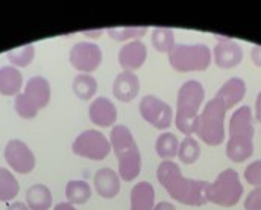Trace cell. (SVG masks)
I'll return each instance as SVG.
<instances>
[{"label": "cell", "instance_id": "cell-1", "mask_svg": "<svg viewBox=\"0 0 261 210\" xmlns=\"http://www.w3.org/2000/svg\"><path fill=\"white\" fill-rule=\"evenodd\" d=\"M156 177L160 184L169 192V195L181 204L199 207L206 203V191L210 183L186 178L175 161L163 160L158 166Z\"/></svg>", "mask_w": 261, "mask_h": 210}, {"label": "cell", "instance_id": "cell-2", "mask_svg": "<svg viewBox=\"0 0 261 210\" xmlns=\"http://www.w3.org/2000/svg\"><path fill=\"white\" fill-rule=\"evenodd\" d=\"M254 124L252 111L248 105L234 111L229 121V139L226 143V155L236 163L248 160L254 154Z\"/></svg>", "mask_w": 261, "mask_h": 210}, {"label": "cell", "instance_id": "cell-3", "mask_svg": "<svg viewBox=\"0 0 261 210\" xmlns=\"http://www.w3.org/2000/svg\"><path fill=\"white\" fill-rule=\"evenodd\" d=\"M110 143L119 160V177L125 181L135 180L141 171V154L129 128L126 125L113 127Z\"/></svg>", "mask_w": 261, "mask_h": 210}, {"label": "cell", "instance_id": "cell-4", "mask_svg": "<svg viewBox=\"0 0 261 210\" xmlns=\"http://www.w3.org/2000/svg\"><path fill=\"white\" fill-rule=\"evenodd\" d=\"M205 98V90L203 85L190 79L184 82L178 91L176 98V127L181 133L187 136H192L195 133L196 122L199 119V110Z\"/></svg>", "mask_w": 261, "mask_h": 210}, {"label": "cell", "instance_id": "cell-5", "mask_svg": "<svg viewBox=\"0 0 261 210\" xmlns=\"http://www.w3.org/2000/svg\"><path fill=\"white\" fill-rule=\"evenodd\" d=\"M226 107L217 98H213L199 114L195 133L203 143L217 146L225 142V116Z\"/></svg>", "mask_w": 261, "mask_h": 210}, {"label": "cell", "instance_id": "cell-6", "mask_svg": "<svg viewBox=\"0 0 261 210\" xmlns=\"http://www.w3.org/2000/svg\"><path fill=\"white\" fill-rule=\"evenodd\" d=\"M50 102V84L43 76H32L26 82L24 91L18 93L14 101L15 111L23 119L37 118L38 111Z\"/></svg>", "mask_w": 261, "mask_h": 210}, {"label": "cell", "instance_id": "cell-7", "mask_svg": "<svg viewBox=\"0 0 261 210\" xmlns=\"http://www.w3.org/2000/svg\"><path fill=\"white\" fill-rule=\"evenodd\" d=\"M243 195V184L240 183V177L234 169L222 171L216 181L210 183L206 191V201L222 206L232 207L236 206Z\"/></svg>", "mask_w": 261, "mask_h": 210}, {"label": "cell", "instance_id": "cell-8", "mask_svg": "<svg viewBox=\"0 0 261 210\" xmlns=\"http://www.w3.org/2000/svg\"><path fill=\"white\" fill-rule=\"evenodd\" d=\"M169 63L176 72H202L211 64V52L205 44H175Z\"/></svg>", "mask_w": 261, "mask_h": 210}, {"label": "cell", "instance_id": "cell-9", "mask_svg": "<svg viewBox=\"0 0 261 210\" xmlns=\"http://www.w3.org/2000/svg\"><path fill=\"white\" fill-rule=\"evenodd\" d=\"M71 149L76 155L88 158V160H105L111 152V143L97 130L82 131L71 145Z\"/></svg>", "mask_w": 261, "mask_h": 210}, {"label": "cell", "instance_id": "cell-10", "mask_svg": "<svg viewBox=\"0 0 261 210\" xmlns=\"http://www.w3.org/2000/svg\"><path fill=\"white\" fill-rule=\"evenodd\" d=\"M140 116L156 130H167L172 125V107L153 95L144 96L138 104Z\"/></svg>", "mask_w": 261, "mask_h": 210}, {"label": "cell", "instance_id": "cell-11", "mask_svg": "<svg viewBox=\"0 0 261 210\" xmlns=\"http://www.w3.org/2000/svg\"><path fill=\"white\" fill-rule=\"evenodd\" d=\"M3 154L9 168L18 174H29L35 169V154L23 140H9L5 146Z\"/></svg>", "mask_w": 261, "mask_h": 210}, {"label": "cell", "instance_id": "cell-12", "mask_svg": "<svg viewBox=\"0 0 261 210\" xmlns=\"http://www.w3.org/2000/svg\"><path fill=\"white\" fill-rule=\"evenodd\" d=\"M70 64L82 73H91L102 63V51L97 44L90 41L76 43L68 54Z\"/></svg>", "mask_w": 261, "mask_h": 210}, {"label": "cell", "instance_id": "cell-13", "mask_svg": "<svg viewBox=\"0 0 261 210\" xmlns=\"http://www.w3.org/2000/svg\"><path fill=\"white\" fill-rule=\"evenodd\" d=\"M214 61L220 69H232L243 61V49L239 43L226 37H217L214 48Z\"/></svg>", "mask_w": 261, "mask_h": 210}, {"label": "cell", "instance_id": "cell-14", "mask_svg": "<svg viewBox=\"0 0 261 210\" xmlns=\"http://www.w3.org/2000/svg\"><path fill=\"white\" fill-rule=\"evenodd\" d=\"M88 116L96 127L100 128L113 127L117 121V108L108 98L99 96L90 104Z\"/></svg>", "mask_w": 261, "mask_h": 210}, {"label": "cell", "instance_id": "cell-15", "mask_svg": "<svg viewBox=\"0 0 261 210\" xmlns=\"http://www.w3.org/2000/svg\"><path fill=\"white\" fill-rule=\"evenodd\" d=\"M146 58H147V48L140 40L128 41L119 51V64L126 72L140 69L146 63Z\"/></svg>", "mask_w": 261, "mask_h": 210}, {"label": "cell", "instance_id": "cell-16", "mask_svg": "<svg viewBox=\"0 0 261 210\" xmlns=\"http://www.w3.org/2000/svg\"><path fill=\"white\" fill-rule=\"evenodd\" d=\"M94 189L102 198H114L120 192V177L111 168H100L94 174Z\"/></svg>", "mask_w": 261, "mask_h": 210}, {"label": "cell", "instance_id": "cell-17", "mask_svg": "<svg viewBox=\"0 0 261 210\" xmlns=\"http://www.w3.org/2000/svg\"><path fill=\"white\" fill-rule=\"evenodd\" d=\"M138 91H140V81L134 72L123 70L116 76L113 84V93L119 101L130 102L132 99L137 98Z\"/></svg>", "mask_w": 261, "mask_h": 210}, {"label": "cell", "instance_id": "cell-18", "mask_svg": "<svg viewBox=\"0 0 261 210\" xmlns=\"http://www.w3.org/2000/svg\"><path fill=\"white\" fill-rule=\"evenodd\" d=\"M245 93H246L245 81L242 78H231L219 88L216 98L223 102L226 110H231L245 98Z\"/></svg>", "mask_w": 261, "mask_h": 210}, {"label": "cell", "instance_id": "cell-19", "mask_svg": "<svg viewBox=\"0 0 261 210\" xmlns=\"http://www.w3.org/2000/svg\"><path fill=\"white\" fill-rule=\"evenodd\" d=\"M155 189L149 181L137 183L130 191V210H153Z\"/></svg>", "mask_w": 261, "mask_h": 210}, {"label": "cell", "instance_id": "cell-20", "mask_svg": "<svg viewBox=\"0 0 261 210\" xmlns=\"http://www.w3.org/2000/svg\"><path fill=\"white\" fill-rule=\"evenodd\" d=\"M23 85V75L14 66L0 67V95L17 96Z\"/></svg>", "mask_w": 261, "mask_h": 210}, {"label": "cell", "instance_id": "cell-21", "mask_svg": "<svg viewBox=\"0 0 261 210\" xmlns=\"http://www.w3.org/2000/svg\"><path fill=\"white\" fill-rule=\"evenodd\" d=\"M52 201V192L46 184H32L26 192V204L31 210L50 209Z\"/></svg>", "mask_w": 261, "mask_h": 210}, {"label": "cell", "instance_id": "cell-22", "mask_svg": "<svg viewBox=\"0 0 261 210\" xmlns=\"http://www.w3.org/2000/svg\"><path fill=\"white\" fill-rule=\"evenodd\" d=\"M65 198L70 204H85L91 198V188L85 180H70L65 184Z\"/></svg>", "mask_w": 261, "mask_h": 210}, {"label": "cell", "instance_id": "cell-23", "mask_svg": "<svg viewBox=\"0 0 261 210\" xmlns=\"http://www.w3.org/2000/svg\"><path fill=\"white\" fill-rule=\"evenodd\" d=\"M71 88H73V93L79 99L90 101L94 98V95L97 91V81H96V78H93L88 73H79L77 76H74Z\"/></svg>", "mask_w": 261, "mask_h": 210}, {"label": "cell", "instance_id": "cell-24", "mask_svg": "<svg viewBox=\"0 0 261 210\" xmlns=\"http://www.w3.org/2000/svg\"><path fill=\"white\" fill-rule=\"evenodd\" d=\"M155 149L156 154L163 158V160H172L173 157L178 155V149H179V140L176 137V134L173 133H163L155 143Z\"/></svg>", "mask_w": 261, "mask_h": 210}, {"label": "cell", "instance_id": "cell-25", "mask_svg": "<svg viewBox=\"0 0 261 210\" xmlns=\"http://www.w3.org/2000/svg\"><path fill=\"white\" fill-rule=\"evenodd\" d=\"M18 191L20 184L17 178L6 168H0V201H12L18 195Z\"/></svg>", "mask_w": 261, "mask_h": 210}, {"label": "cell", "instance_id": "cell-26", "mask_svg": "<svg viewBox=\"0 0 261 210\" xmlns=\"http://www.w3.org/2000/svg\"><path fill=\"white\" fill-rule=\"evenodd\" d=\"M152 46L163 54H170L175 48V35L169 28H155L152 31Z\"/></svg>", "mask_w": 261, "mask_h": 210}, {"label": "cell", "instance_id": "cell-27", "mask_svg": "<svg viewBox=\"0 0 261 210\" xmlns=\"http://www.w3.org/2000/svg\"><path fill=\"white\" fill-rule=\"evenodd\" d=\"M149 29L146 26H120V28H108L107 34L116 41H135L146 35Z\"/></svg>", "mask_w": 261, "mask_h": 210}, {"label": "cell", "instance_id": "cell-28", "mask_svg": "<svg viewBox=\"0 0 261 210\" xmlns=\"http://www.w3.org/2000/svg\"><path fill=\"white\" fill-rule=\"evenodd\" d=\"M6 58L9 60V63L14 67H26L35 58V48L31 43L24 44L21 48H17V49H12V51L6 52Z\"/></svg>", "mask_w": 261, "mask_h": 210}, {"label": "cell", "instance_id": "cell-29", "mask_svg": "<svg viewBox=\"0 0 261 210\" xmlns=\"http://www.w3.org/2000/svg\"><path fill=\"white\" fill-rule=\"evenodd\" d=\"M200 155V145L192 136H187L186 139L179 143V149H178V157L182 163L186 165H192Z\"/></svg>", "mask_w": 261, "mask_h": 210}, {"label": "cell", "instance_id": "cell-30", "mask_svg": "<svg viewBox=\"0 0 261 210\" xmlns=\"http://www.w3.org/2000/svg\"><path fill=\"white\" fill-rule=\"evenodd\" d=\"M245 178L249 184L260 188L261 186V160H255L245 169Z\"/></svg>", "mask_w": 261, "mask_h": 210}, {"label": "cell", "instance_id": "cell-31", "mask_svg": "<svg viewBox=\"0 0 261 210\" xmlns=\"http://www.w3.org/2000/svg\"><path fill=\"white\" fill-rule=\"evenodd\" d=\"M245 209L261 210V186L249 192V195L245 200Z\"/></svg>", "mask_w": 261, "mask_h": 210}, {"label": "cell", "instance_id": "cell-32", "mask_svg": "<svg viewBox=\"0 0 261 210\" xmlns=\"http://www.w3.org/2000/svg\"><path fill=\"white\" fill-rule=\"evenodd\" d=\"M251 60L254 61L255 66L261 67V46H255L251 51Z\"/></svg>", "mask_w": 261, "mask_h": 210}, {"label": "cell", "instance_id": "cell-33", "mask_svg": "<svg viewBox=\"0 0 261 210\" xmlns=\"http://www.w3.org/2000/svg\"><path fill=\"white\" fill-rule=\"evenodd\" d=\"M6 210H31V209L28 207V204H26V203L15 201V203H11V204H8Z\"/></svg>", "mask_w": 261, "mask_h": 210}, {"label": "cell", "instance_id": "cell-34", "mask_svg": "<svg viewBox=\"0 0 261 210\" xmlns=\"http://www.w3.org/2000/svg\"><path fill=\"white\" fill-rule=\"evenodd\" d=\"M153 210H176V207L172 204V203H167V201H161L158 204H155Z\"/></svg>", "mask_w": 261, "mask_h": 210}, {"label": "cell", "instance_id": "cell-35", "mask_svg": "<svg viewBox=\"0 0 261 210\" xmlns=\"http://www.w3.org/2000/svg\"><path fill=\"white\" fill-rule=\"evenodd\" d=\"M255 118L261 124V91L257 96V102H255Z\"/></svg>", "mask_w": 261, "mask_h": 210}, {"label": "cell", "instance_id": "cell-36", "mask_svg": "<svg viewBox=\"0 0 261 210\" xmlns=\"http://www.w3.org/2000/svg\"><path fill=\"white\" fill-rule=\"evenodd\" d=\"M54 210H77L73 204H70V203H58Z\"/></svg>", "mask_w": 261, "mask_h": 210}, {"label": "cell", "instance_id": "cell-37", "mask_svg": "<svg viewBox=\"0 0 261 210\" xmlns=\"http://www.w3.org/2000/svg\"><path fill=\"white\" fill-rule=\"evenodd\" d=\"M105 29H91V31H84V35H87V37H99L102 32H103Z\"/></svg>", "mask_w": 261, "mask_h": 210}]
</instances>
